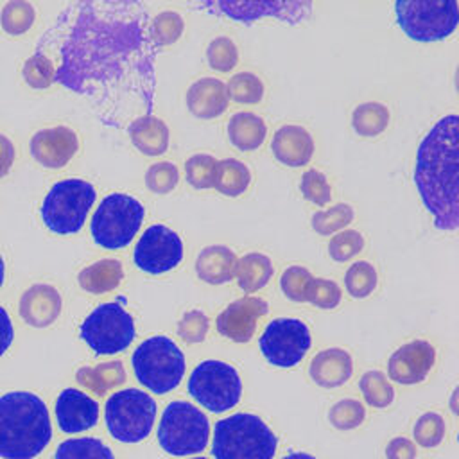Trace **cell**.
I'll use <instances>...</instances> for the list:
<instances>
[{
  "instance_id": "c3c4849f",
  "label": "cell",
  "mask_w": 459,
  "mask_h": 459,
  "mask_svg": "<svg viewBox=\"0 0 459 459\" xmlns=\"http://www.w3.org/2000/svg\"><path fill=\"white\" fill-rule=\"evenodd\" d=\"M22 74L30 88L43 90L54 82V63L47 56L36 52L25 61Z\"/></svg>"
},
{
  "instance_id": "4dcf8cb0",
  "label": "cell",
  "mask_w": 459,
  "mask_h": 459,
  "mask_svg": "<svg viewBox=\"0 0 459 459\" xmlns=\"http://www.w3.org/2000/svg\"><path fill=\"white\" fill-rule=\"evenodd\" d=\"M77 382L95 394H104L106 391L118 387L126 382V369L120 360L100 362L97 366H82L75 375Z\"/></svg>"
},
{
  "instance_id": "bcb514c9",
  "label": "cell",
  "mask_w": 459,
  "mask_h": 459,
  "mask_svg": "<svg viewBox=\"0 0 459 459\" xmlns=\"http://www.w3.org/2000/svg\"><path fill=\"white\" fill-rule=\"evenodd\" d=\"M179 183V169L172 161H156L145 172V185L152 194L165 195L176 190Z\"/></svg>"
},
{
  "instance_id": "8d00e7d4",
  "label": "cell",
  "mask_w": 459,
  "mask_h": 459,
  "mask_svg": "<svg viewBox=\"0 0 459 459\" xmlns=\"http://www.w3.org/2000/svg\"><path fill=\"white\" fill-rule=\"evenodd\" d=\"M56 459H115L111 448L97 437H74L63 441Z\"/></svg>"
},
{
  "instance_id": "e0dca14e",
  "label": "cell",
  "mask_w": 459,
  "mask_h": 459,
  "mask_svg": "<svg viewBox=\"0 0 459 459\" xmlns=\"http://www.w3.org/2000/svg\"><path fill=\"white\" fill-rule=\"evenodd\" d=\"M267 310L269 305L260 296L238 298L217 316V332L233 342H249L255 335L256 323Z\"/></svg>"
},
{
  "instance_id": "d6986e66",
  "label": "cell",
  "mask_w": 459,
  "mask_h": 459,
  "mask_svg": "<svg viewBox=\"0 0 459 459\" xmlns=\"http://www.w3.org/2000/svg\"><path fill=\"white\" fill-rule=\"evenodd\" d=\"M269 147L278 163L290 169H299L310 163L316 151V142L305 126L283 124L274 131Z\"/></svg>"
},
{
  "instance_id": "9c48e42d",
  "label": "cell",
  "mask_w": 459,
  "mask_h": 459,
  "mask_svg": "<svg viewBox=\"0 0 459 459\" xmlns=\"http://www.w3.org/2000/svg\"><path fill=\"white\" fill-rule=\"evenodd\" d=\"M106 427L120 443L143 441L156 420V402L142 389L126 387L115 391L104 407Z\"/></svg>"
},
{
  "instance_id": "ba28073f",
  "label": "cell",
  "mask_w": 459,
  "mask_h": 459,
  "mask_svg": "<svg viewBox=\"0 0 459 459\" xmlns=\"http://www.w3.org/2000/svg\"><path fill=\"white\" fill-rule=\"evenodd\" d=\"M143 204L127 194H109L91 215L90 230L95 244L106 249L126 247L142 228Z\"/></svg>"
},
{
  "instance_id": "3957f363",
  "label": "cell",
  "mask_w": 459,
  "mask_h": 459,
  "mask_svg": "<svg viewBox=\"0 0 459 459\" xmlns=\"http://www.w3.org/2000/svg\"><path fill=\"white\" fill-rule=\"evenodd\" d=\"M52 439L45 402L29 391L0 396V459H34Z\"/></svg>"
},
{
  "instance_id": "9a60e30c",
  "label": "cell",
  "mask_w": 459,
  "mask_h": 459,
  "mask_svg": "<svg viewBox=\"0 0 459 459\" xmlns=\"http://www.w3.org/2000/svg\"><path fill=\"white\" fill-rule=\"evenodd\" d=\"M201 9H208L213 14L228 16L238 22H255L262 18H278L289 23H299L312 13L310 2H203Z\"/></svg>"
},
{
  "instance_id": "cb8c5ba5",
  "label": "cell",
  "mask_w": 459,
  "mask_h": 459,
  "mask_svg": "<svg viewBox=\"0 0 459 459\" xmlns=\"http://www.w3.org/2000/svg\"><path fill=\"white\" fill-rule=\"evenodd\" d=\"M237 260L238 256L228 246H206L195 258V274L208 285H224L235 278Z\"/></svg>"
},
{
  "instance_id": "44dd1931",
  "label": "cell",
  "mask_w": 459,
  "mask_h": 459,
  "mask_svg": "<svg viewBox=\"0 0 459 459\" xmlns=\"http://www.w3.org/2000/svg\"><path fill=\"white\" fill-rule=\"evenodd\" d=\"M186 108L199 120H213L226 113L230 95L226 82L217 77H201L186 90Z\"/></svg>"
},
{
  "instance_id": "ab89813d",
  "label": "cell",
  "mask_w": 459,
  "mask_h": 459,
  "mask_svg": "<svg viewBox=\"0 0 459 459\" xmlns=\"http://www.w3.org/2000/svg\"><path fill=\"white\" fill-rule=\"evenodd\" d=\"M316 276L303 265H289L280 276V289L283 296L294 303H307L308 292Z\"/></svg>"
},
{
  "instance_id": "ac0fdd59",
  "label": "cell",
  "mask_w": 459,
  "mask_h": 459,
  "mask_svg": "<svg viewBox=\"0 0 459 459\" xmlns=\"http://www.w3.org/2000/svg\"><path fill=\"white\" fill-rule=\"evenodd\" d=\"M79 151V136L72 127L56 126L38 131L30 140L32 158L47 169H63Z\"/></svg>"
},
{
  "instance_id": "f6af8a7d",
  "label": "cell",
  "mask_w": 459,
  "mask_h": 459,
  "mask_svg": "<svg viewBox=\"0 0 459 459\" xmlns=\"http://www.w3.org/2000/svg\"><path fill=\"white\" fill-rule=\"evenodd\" d=\"M34 18H36V13H34L32 4L23 2V0H14V2L5 4V7L2 9L0 23L7 34L20 36L32 27Z\"/></svg>"
},
{
  "instance_id": "ee69618b",
  "label": "cell",
  "mask_w": 459,
  "mask_h": 459,
  "mask_svg": "<svg viewBox=\"0 0 459 459\" xmlns=\"http://www.w3.org/2000/svg\"><path fill=\"white\" fill-rule=\"evenodd\" d=\"M299 192L308 203L321 206V208H326L333 195L332 185H330L328 178L325 176V172H321L319 169H314V167L307 169L301 174Z\"/></svg>"
},
{
  "instance_id": "4316f807",
  "label": "cell",
  "mask_w": 459,
  "mask_h": 459,
  "mask_svg": "<svg viewBox=\"0 0 459 459\" xmlns=\"http://www.w3.org/2000/svg\"><path fill=\"white\" fill-rule=\"evenodd\" d=\"M273 274H274V265L271 258L258 251H251L240 256L235 265V280L238 283V289L247 294H253L264 289L273 278Z\"/></svg>"
},
{
  "instance_id": "74e56055",
  "label": "cell",
  "mask_w": 459,
  "mask_h": 459,
  "mask_svg": "<svg viewBox=\"0 0 459 459\" xmlns=\"http://www.w3.org/2000/svg\"><path fill=\"white\" fill-rule=\"evenodd\" d=\"M238 59H240V52L233 38L215 36L213 39H210L206 47V63L212 70L228 74L235 70V66L238 65Z\"/></svg>"
},
{
  "instance_id": "ffe728a7",
  "label": "cell",
  "mask_w": 459,
  "mask_h": 459,
  "mask_svg": "<svg viewBox=\"0 0 459 459\" xmlns=\"http://www.w3.org/2000/svg\"><path fill=\"white\" fill-rule=\"evenodd\" d=\"M54 409L57 425L66 434L88 430L99 421V403L75 387L63 389L56 400Z\"/></svg>"
},
{
  "instance_id": "83f0119b",
  "label": "cell",
  "mask_w": 459,
  "mask_h": 459,
  "mask_svg": "<svg viewBox=\"0 0 459 459\" xmlns=\"http://www.w3.org/2000/svg\"><path fill=\"white\" fill-rule=\"evenodd\" d=\"M122 280H124V267L115 258H104V260L93 262L88 267H84L77 276L81 289L90 294H106L117 289Z\"/></svg>"
},
{
  "instance_id": "60d3db41",
  "label": "cell",
  "mask_w": 459,
  "mask_h": 459,
  "mask_svg": "<svg viewBox=\"0 0 459 459\" xmlns=\"http://www.w3.org/2000/svg\"><path fill=\"white\" fill-rule=\"evenodd\" d=\"M446 434V423L445 418L436 412V411H429L423 412L414 427H412V436H414V445H420L423 448H436L441 445V441L445 439Z\"/></svg>"
},
{
  "instance_id": "db71d44e",
  "label": "cell",
  "mask_w": 459,
  "mask_h": 459,
  "mask_svg": "<svg viewBox=\"0 0 459 459\" xmlns=\"http://www.w3.org/2000/svg\"><path fill=\"white\" fill-rule=\"evenodd\" d=\"M281 459H316V457L310 455V454H305V452H290Z\"/></svg>"
},
{
  "instance_id": "816d5d0a",
  "label": "cell",
  "mask_w": 459,
  "mask_h": 459,
  "mask_svg": "<svg viewBox=\"0 0 459 459\" xmlns=\"http://www.w3.org/2000/svg\"><path fill=\"white\" fill-rule=\"evenodd\" d=\"M13 337H14V330H13L11 317H9L7 310L4 307H0V357L13 344Z\"/></svg>"
},
{
  "instance_id": "11a10c76",
  "label": "cell",
  "mask_w": 459,
  "mask_h": 459,
  "mask_svg": "<svg viewBox=\"0 0 459 459\" xmlns=\"http://www.w3.org/2000/svg\"><path fill=\"white\" fill-rule=\"evenodd\" d=\"M4 278H5V264H4V258L0 255V287L4 285Z\"/></svg>"
},
{
  "instance_id": "f5cc1de1",
  "label": "cell",
  "mask_w": 459,
  "mask_h": 459,
  "mask_svg": "<svg viewBox=\"0 0 459 459\" xmlns=\"http://www.w3.org/2000/svg\"><path fill=\"white\" fill-rule=\"evenodd\" d=\"M13 161H14V145L7 136L0 134V178H4L9 172Z\"/></svg>"
},
{
  "instance_id": "e575fe53",
  "label": "cell",
  "mask_w": 459,
  "mask_h": 459,
  "mask_svg": "<svg viewBox=\"0 0 459 459\" xmlns=\"http://www.w3.org/2000/svg\"><path fill=\"white\" fill-rule=\"evenodd\" d=\"M355 219V210L348 203H337L316 212L310 219V226L317 235L330 237L346 230Z\"/></svg>"
},
{
  "instance_id": "30bf717a",
  "label": "cell",
  "mask_w": 459,
  "mask_h": 459,
  "mask_svg": "<svg viewBox=\"0 0 459 459\" xmlns=\"http://www.w3.org/2000/svg\"><path fill=\"white\" fill-rule=\"evenodd\" d=\"M186 389L201 407L221 414L240 402L242 378L231 364L217 359H206L190 373Z\"/></svg>"
},
{
  "instance_id": "9f6ffc18",
  "label": "cell",
  "mask_w": 459,
  "mask_h": 459,
  "mask_svg": "<svg viewBox=\"0 0 459 459\" xmlns=\"http://www.w3.org/2000/svg\"><path fill=\"white\" fill-rule=\"evenodd\" d=\"M194 459H206V457H194Z\"/></svg>"
},
{
  "instance_id": "b9f144b4",
  "label": "cell",
  "mask_w": 459,
  "mask_h": 459,
  "mask_svg": "<svg viewBox=\"0 0 459 459\" xmlns=\"http://www.w3.org/2000/svg\"><path fill=\"white\" fill-rule=\"evenodd\" d=\"M366 247V238L359 230H342L330 237L328 240V255L333 262L344 264L359 256Z\"/></svg>"
},
{
  "instance_id": "7dc6e473",
  "label": "cell",
  "mask_w": 459,
  "mask_h": 459,
  "mask_svg": "<svg viewBox=\"0 0 459 459\" xmlns=\"http://www.w3.org/2000/svg\"><path fill=\"white\" fill-rule=\"evenodd\" d=\"M210 330V319L203 310H188L178 323V337L186 344L203 342Z\"/></svg>"
},
{
  "instance_id": "d590c367",
  "label": "cell",
  "mask_w": 459,
  "mask_h": 459,
  "mask_svg": "<svg viewBox=\"0 0 459 459\" xmlns=\"http://www.w3.org/2000/svg\"><path fill=\"white\" fill-rule=\"evenodd\" d=\"M378 285L377 267L368 260L353 262L344 273V289L353 299H364L375 292Z\"/></svg>"
},
{
  "instance_id": "f907efd6",
  "label": "cell",
  "mask_w": 459,
  "mask_h": 459,
  "mask_svg": "<svg viewBox=\"0 0 459 459\" xmlns=\"http://www.w3.org/2000/svg\"><path fill=\"white\" fill-rule=\"evenodd\" d=\"M387 459H416V445L405 436L393 437L385 446Z\"/></svg>"
},
{
  "instance_id": "836d02e7",
  "label": "cell",
  "mask_w": 459,
  "mask_h": 459,
  "mask_svg": "<svg viewBox=\"0 0 459 459\" xmlns=\"http://www.w3.org/2000/svg\"><path fill=\"white\" fill-rule=\"evenodd\" d=\"M364 402L373 409H385L394 402V387L380 369H368L359 380Z\"/></svg>"
},
{
  "instance_id": "f546056e",
  "label": "cell",
  "mask_w": 459,
  "mask_h": 459,
  "mask_svg": "<svg viewBox=\"0 0 459 459\" xmlns=\"http://www.w3.org/2000/svg\"><path fill=\"white\" fill-rule=\"evenodd\" d=\"M391 124V109L378 100H366L353 108L351 127L362 138H377L387 131Z\"/></svg>"
},
{
  "instance_id": "681fc988",
  "label": "cell",
  "mask_w": 459,
  "mask_h": 459,
  "mask_svg": "<svg viewBox=\"0 0 459 459\" xmlns=\"http://www.w3.org/2000/svg\"><path fill=\"white\" fill-rule=\"evenodd\" d=\"M341 301H342V290L335 280L314 278L307 303L323 310H333L341 305Z\"/></svg>"
},
{
  "instance_id": "7402d4cb",
  "label": "cell",
  "mask_w": 459,
  "mask_h": 459,
  "mask_svg": "<svg viewBox=\"0 0 459 459\" xmlns=\"http://www.w3.org/2000/svg\"><path fill=\"white\" fill-rule=\"evenodd\" d=\"M353 375V357L344 348H325L308 364L310 380L325 389L344 385Z\"/></svg>"
},
{
  "instance_id": "484cf974",
  "label": "cell",
  "mask_w": 459,
  "mask_h": 459,
  "mask_svg": "<svg viewBox=\"0 0 459 459\" xmlns=\"http://www.w3.org/2000/svg\"><path fill=\"white\" fill-rule=\"evenodd\" d=\"M230 143L240 152H253L265 143L267 124L253 111H237L226 124Z\"/></svg>"
},
{
  "instance_id": "d4e9b609",
  "label": "cell",
  "mask_w": 459,
  "mask_h": 459,
  "mask_svg": "<svg viewBox=\"0 0 459 459\" xmlns=\"http://www.w3.org/2000/svg\"><path fill=\"white\" fill-rule=\"evenodd\" d=\"M133 145L145 156H161L170 143L169 126L156 115H140L129 124Z\"/></svg>"
},
{
  "instance_id": "277c9868",
  "label": "cell",
  "mask_w": 459,
  "mask_h": 459,
  "mask_svg": "<svg viewBox=\"0 0 459 459\" xmlns=\"http://www.w3.org/2000/svg\"><path fill=\"white\" fill-rule=\"evenodd\" d=\"M278 439L256 414L237 412L215 423L212 454L215 459H273Z\"/></svg>"
},
{
  "instance_id": "5bb4252c",
  "label": "cell",
  "mask_w": 459,
  "mask_h": 459,
  "mask_svg": "<svg viewBox=\"0 0 459 459\" xmlns=\"http://www.w3.org/2000/svg\"><path fill=\"white\" fill-rule=\"evenodd\" d=\"M181 237L165 224H151L134 244L133 262L147 274H163L183 262Z\"/></svg>"
},
{
  "instance_id": "1f68e13d",
  "label": "cell",
  "mask_w": 459,
  "mask_h": 459,
  "mask_svg": "<svg viewBox=\"0 0 459 459\" xmlns=\"http://www.w3.org/2000/svg\"><path fill=\"white\" fill-rule=\"evenodd\" d=\"M185 30V20L178 11L165 9L149 20V39L154 48L174 45Z\"/></svg>"
},
{
  "instance_id": "2e32d148",
  "label": "cell",
  "mask_w": 459,
  "mask_h": 459,
  "mask_svg": "<svg viewBox=\"0 0 459 459\" xmlns=\"http://www.w3.org/2000/svg\"><path fill=\"white\" fill-rule=\"evenodd\" d=\"M436 348L425 339H412L393 351L387 360V377L402 385L421 384L436 366Z\"/></svg>"
},
{
  "instance_id": "d6a6232c",
  "label": "cell",
  "mask_w": 459,
  "mask_h": 459,
  "mask_svg": "<svg viewBox=\"0 0 459 459\" xmlns=\"http://www.w3.org/2000/svg\"><path fill=\"white\" fill-rule=\"evenodd\" d=\"M228 95L235 104L256 106L265 97V82L260 75L249 70H242L231 75L230 82H226Z\"/></svg>"
},
{
  "instance_id": "8992f818",
  "label": "cell",
  "mask_w": 459,
  "mask_h": 459,
  "mask_svg": "<svg viewBox=\"0 0 459 459\" xmlns=\"http://www.w3.org/2000/svg\"><path fill=\"white\" fill-rule=\"evenodd\" d=\"M95 199V186L84 179L70 178L57 181L43 199L41 221L52 233H77L84 226Z\"/></svg>"
},
{
  "instance_id": "8fae6325",
  "label": "cell",
  "mask_w": 459,
  "mask_h": 459,
  "mask_svg": "<svg viewBox=\"0 0 459 459\" xmlns=\"http://www.w3.org/2000/svg\"><path fill=\"white\" fill-rule=\"evenodd\" d=\"M394 14L400 29L414 41H441L454 34L459 22L455 0L396 2Z\"/></svg>"
},
{
  "instance_id": "5b68a950",
  "label": "cell",
  "mask_w": 459,
  "mask_h": 459,
  "mask_svg": "<svg viewBox=\"0 0 459 459\" xmlns=\"http://www.w3.org/2000/svg\"><path fill=\"white\" fill-rule=\"evenodd\" d=\"M136 380L154 394H167L176 389L186 369L181 348L167 335L145 339L133 353Z\"/></svg>"
},
{
  "instance_id": "f35d334b",
  "label": "cell",
  "mask_w": 459,
  "mask_h": 459,
  "mask_svg": "<svg viewBox=\"0 0 459 459\" xmlns=\"http://www.w3.org/2000/svg\"><path fill=\"white\" fill-rule=\"evenodd\" d=\"M217 160L208 152H195L185 161V179L195 190L213 188Z\"/></svg>"
},
{
  "instance_id": "603a6c76",
  "label": "cell",
  "mask_w": 459,
  "mask_h": 459,
  "mask_svg": "<svg viewBox=\"0 0 459 459\" xmlns=\"http://www.w3.org/2000/svg\"><path fill=\"white\" fill-rule=\"evenodd\" d=\"M61 305V294L56 287L36 283L23 292L20 299V316L27 325L45 328L59 317Z\"/></svg>"
},
{
  "instance_id": "7c38bea8",
  "label": "cell",
  "mask_w": 459,
  "mask_h": 459,
  "mask_svg": "<svg viewBox=\"0 0 459 459\" xmlns=\"http://www.w3.org/2000/svg\"><path fill=\"white\" fill-rule=\"evenodd\" d=\"M81 339L97 355H115L124 351L136 335L134 319L118 301L95 307L79 328Z\"/></svg>"
},
{
  "instance_id": "f1b7e54d",
  "label": "cell",
  "mask_w": 459,
  "mask_h": 459,
  "mask_svg": "<svg viewBox=\"0 0 459 459\" xmlns=\"http://www.w3.org/2000/svg\"><path fill=\"white\" fill-rule=\"evenodd\" d=\"M253 181L251 169L235 158H224L217 161L213 188L226 197H240L244 195Z\"/></svg>"
},
{
  "instance_id": "4fadbf2b",
  "label": "cell",
  "mask_w": 459,
  "mask_h": 459,
  "mask_svg": "<svg viewBox=\"0 0 459 459\" xmlns=\"http://www.w3.org/2000/svg\"><path fill=\"white\" fill-rule=\"evenodd\" d=\"M310 346V328L296 317H276L269 321L258 339V348L264 359L276 368L298 366Z\"/></svg>"
},
{
  "instance_id": "52a82bcc",
  "label": "cell",
  "mask_w": 459,
  "mask_h": 459,
  "mask_svg": "<svg viewBox=\"0 0 459 459\" xmlns=\"http://www.w3.org/2000/svg\"><path fill=\"white\" fill-rule=\"evenodd\" d=\"M210 439V421L201 409L185 400L170 402L158 425L160 446L178 457L192 455L206 448Z\"/></svg>"
},
{
  "instance_id": "7bdbcfd3",
  "label": "cell",
  "mask_w": 459,
  "mask_h": 459,
  "mask_svg": "<svg viewBox=\"0 0 459 459\" xmlns=\"http://www.w3.org/2000/svg\"><path fill=\"white\" fill-rule=\"evenodd\" d=\"M366 420V407L357 398H341L328 409V421L337 430H353Z\"/></svg>"
},
{
  "instance_id": "7a4b0ae2",
  "label": "cell",
  "mask_w": 459,
  "mask_h": 459,
  "mask_svg": "<svg viewBox=\"0 0 459 459\" xmlns=\"http://www.w3.org/2000/svg\"><path fill=\"white\" fill-rule=\"evenodd\" d=\"M414 183L418 194L441 231L459 226V118H439L416 151Z\"/></svg>"
},
{
  "instance_id": "6da1fadb",
  "label": "cell",
  "mask_w": 459,
  "mask_h": 459,
  "mask_svg": "<svg viewBox=\"0 0 459 459\" xmlns=\"http://www.w3.org/2000/svg\"><path fill=\"white\" fill-rule=\"evenodd\" d=\"M152 48L142 4L75 2L39 38L36 52L57 57L54 82L88 97L106 124L118 126L131 102L152 111Z\"/></svg>"
}]
</instances>
